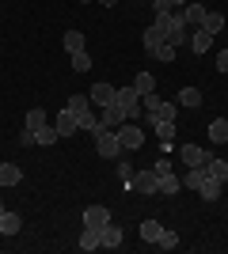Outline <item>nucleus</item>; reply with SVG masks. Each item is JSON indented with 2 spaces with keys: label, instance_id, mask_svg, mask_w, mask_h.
<instances>
[{
  "label": "nucleus",
  "instance_id": "f257e3e1",
  "mask_svg": "<svg viewBox=\"0 0 228 254\" xmlns=\"http://www.w3.org/2000/svg\"><path fill=\"white\" fill-rule=\"evenodd\" d=\"M91 137H95V152L103 159H118L122 152H126V148H122V140H118V129H103V122L91 129Z\"/></svg>",
  "mask_w": 228,
  "mask_h": 254
},
{
  "label": "nucleus",
  "instance_id": "f03ea898",
  "mask_svg": "<svg viewBox=\"0 0 228 254\" xmlns=\"http://www.w3.org/2000/svg\"><path fill=\"white\" fill-rule=\"evenodd\" d=\"M65 110H73V114H76V126H80V129H87V133H91V129L99 126V118L91 114V99H87V95H69Z\"/></svg>",
  "mask_w": 228,
  "mask_h": 254
},
{
  "label": "nucleus",
  "instance_id": "7ed1b4c3",
  "mask_svg": "<svg viewBox=\"0 0 228 254\" xmlns=\"http://www.w3.org/2000/svg\"><path fill=\"white\" fill-rule=\"evenodd\" d=\"M130 190L133 193H145V197H149V193H160V175H156V171H133V182H130Z\"/></svg>",
  "mask_w": 228,
  "mask_h": 254
},
{
  "label": "nucleus",
  "instance_id": "20e7f679",
  "mask_svg": "<svg viewBox=\"0 0 228 254\" xmlns=\"http://www.w3.org/2000/svg\"><path fill=\"white\" fill-rule=\"evenodd\" d=\"M118 140L126 152H137V148H145V129L137 122H126V126H118Z\"/></svg>",
  "mask_w": 228,
  "mask_h": 254
},
{
  "label": "nucleus",
  "instance_id": "39448f33",
  "mask_svg": "<svg viewBox=\"0 0 228 254\" xmlns=\"http://www.w3.org/2000/svg\"><path fill=\"white\" fill-rule=\"evenodd\" d=\"M179 156H183V163H186V167H206L213 152H206L202 144H183V148H179Z\"/></svg>",
  "mask_w": 228,
  "mask_h": 254
},
{
  "label": "nucleus",
  "instance_id": "423d86ee",
  "mask_svg": "<svg viewBox=\"0 0 228 254\" xmlns=\"http://www.w3.org/2000/svg\"><path fill=\"white\" fill-rule=\"evenodd\" d=\"M103 224H110V209H103V205H87L84 209V228H103Z\"/></svg>",
  "mask_w": 228,
  "mask_h": 254
},
{
  "label": "nucleus",
  "instance_id": "0eeeda50",
  "mask_svg": "<svg viewBox=\"0 0 228 254\" xmlns=\"http://www.w3.org/2000/svg\"><path fill=\"white\" fill-rule=\"evenodd\" d=\"M99 122H103V129H118V126H126L130 118H126V110H122L118 103H110V106H103V118H99Z\"/></svg>",
  "mask_w": 228,
  "mask_h": 254
},
{
  "label": "nucleus",
  "instance_id": "6e6552de",
  "mask_svg": "<svg viewBox=\"0 0 228 254\" xmlns=\"http://www.w3.org/2000/svg\"><path fill=\"white\" fill-rule=\"evenodd\" d=\"M54 129H57V137H61V140L73 137L76 129H80V126H76V114H73V110H61V114L54 118Z\"/></svg>",
  "mask_w": 228,
  "mask_h": 254
},
{
  "label": "nucleus",
  "instance_id": "1a4fd4ad",
  "mask_svg": "<svg viewBox=\"0 0 228 254\" xmlns=\"http://www.w3.org/2000/svg\"><path fill=\"white\" fill-rule=\"evenodd\" d=\"M114 95H118V87H110V84H95L91 91H87V99H91L95 106H110Z\"/></svg>",
  "mask_w": 228,
  "mask_h": 254
},
{
  "label": "nucleus",
  "instance_id": "9d476101",
  "mask_svg": "<svg viewBox=\"0 0 228 254\" xmlns=\"http://www.w3.org/2000/svg\"><path fill=\"white\" fill-rule=\"evenodd\" d=\"M99 243L110 247V251H118L122 247V228L118 224H103V228H99Z\"/></svg>",
  "mask_w": 228,
  "mask_h": 254
},
{
  "label": "nucleus",
  "instance_id": "9b49d317",
  "mask_svg": "<svg viewBox=\"0 0 228 254\" xmlns=\"http://www.w3.org/2000/svg\"><path fill=\"white\" fill-rule=\"evenodd\" d=\"M179 11H183L186 27H202V19H206V8H202V4H194V0H186Z\"/></svg>",
  "mask_w": 228,
  "mask_h": 254
},
{
  "label": "nucleus",
  "instance_id": "f8f14e48",
  "mask_svg": "<svg viewBox=\"0 0 228 254\" xmlns=\"http://www.w3.org/2000/svg\"><path fill=\"white\" fill-rule=\"evenodd\" d=\"M19 182H23L19 163H0V186H19Z\"/></svg>",
  "mask_w": 228,
  "mask_h": 254
},
{
  "label": "nucleus",
  "instance_id": "ddd939ff",
  "mask_svg": "<svg viewBox=\"0 0 228 254\" xmlns=\"http://www.w3.org/2000/svg\"><path fill=\"white\" fill-rule=\"evenodd\" d=\"M141 38H145V50H156V46H163V42H167V31H163V27H156V23H152V27H149V31H145L141 34Z\"/></svg>",
  "mask_w": 228,
  "mask_h": 254
},
{
  "label": "nucleus",
  "instance_id": "4468645a",
  "mask_svg": "<svg viewBox=\"0 0 228 254\" xmlns=\"http://www.w3.org/2000/svg\"><path fill=\"white\" fill-rule=\"evenodd\" d=\"M209 46H213V34H209V31H202V27L190 31V50H194V53H209Z\"/></svg>",
  "mask_w": 228,
  "mask_h": 254
},
{
  "label": "nucleus",
  "instance_id": "2eb2a0df",
  "mask_svg": "<svg viewBox=\"0 0 228 254\" xmlns=\"http://www.w3.org/2000/svg\"><path fill=\"white\" fill-rule=\"evenodd\" d=\"M206 179H209V171H206V167H186V175H183V186H186V190H198V186H202Z\"/></svg>",
  "mask_w": 228,
  "mask_h": 254
},
{
  "label": "nucleus",
  "instance_id": "dca6fc26",
  "mask_svg": "<svg viewBox=\"0 0 228 254\" xmlns=\"http://www.w3.org/2000/svg\"><path fill=\"white\" fill-rule=\"evenodd\" d=\"M206 171H209V179H217V182H228V159H217V156H209Z\"/></svg>",
  "mask_w": 228,
  "mask_h": 254
},
{
  "label": "nucleus",
  "instance_id": "f3484780",
  "mask_svg": "<svg viewBox=\"0 0 228 254\" xmlns=\"http://www.w3.org/2000/svg\"><path fill=\"white\" fill-rule=\"evenodd\" d=\"M221 186H225V182H217V179H206L202 186H198L202 201H221Z\"/></svg>",
  "mask_w": 228,
  "mask_h": 254
},
{
  "label": "nucleus",
  "instance_id": "a211bd4d",
  "mask_svg": "<svg viewBox=\"0 0 228 254\" xmlns=\"http://www.w3.org/2000/svg\"><path fill=\"white\" fill-rule=\"evenodd\" d=\"M42 126H46V110H42V106H31L27 118H23V129H31V133H34V129H42Z\"/></svg>",
  "mask_w": 228,
  "mask_h": 254
},
{
  "label": "nucleus",
  "instance_id": "6ab92c4d",
  "mask_svg": "<svg viewBox=\"0 0 228 254\" xmlns=\"http://www.w3.org/2000/svg\"><path fill=\"white\" fill-rule=\"evenodd\" d=\"M179 190H183V179H175V171L171 175H160V193L163 197H175Z\"/></svg>",
  "mask_w": 228,
  "mask_h": 254
},
{
  "label": "nucleus",
  "instance_id": "aec40b11",
  "mask_svg": "<svg viewBox=\"0 0 228 254\" xmlns=\"http://www.w3.org/2000/svg\"><path fill=\"white\" fill-rule=\"evenodd\" d=\"M209 140H213V144H225V140H228V118L209 122Z\"/></svg>",
  "mask_w": 228,
  "mask_h": 254
},
{
  "label": "nucleus",
  "instance_id": "412c9836",
  "mask_svg": "<svg viewBox=\"0 0 228 254\" xmlns=\"http://www.w3.org/2000/svg\"><path fill=\"white\" fill-rule=\"evenodd\" d=\"M19 232V212H0V235H15Z\"/></svg>",
  "mask_w": 228,
  "mask_h": 254
},
{
  "label": "nucleus",
  "instance_id": "4be33fe9",
  "mask_svg": "<svg viewBox=\"0 0 228 254\" xmlns=\"http://www.w3.org/2000/svg\"><path fill=\"white\" fill-rule=\"evenodd\" d=\"M160 235H163V224L160 220H141V239H145V243H156Z\"/></svg>",
  "mask_w": 228,
  "mask_h": 254
},
{
  "label": "nucleus",
  "instance_id": "5701e85b",
  "mask_svg": "<svg viewBox=\"0 0 228 254\" xmlns=\"http://www.w3.org/2000/svg\"><path fill=\"white\" fill-rule=\"evenodd\" d=\"M179 106H186V110L202 106V91H198V87H183V91H179Z\"/></svg>",
  "mask_w": 228,
  "mask_h": 254
},
{
  "label": "nucleus",
  "instance_id": "b1692460",
  "mask_svg": "<svg viewBox=\"0 0 228 254\" xmlns=\"http://www.w3.org/2000/svg\"><path fill=\"white\" fill-rule=\"evenodd\" d=\"M65 50H69V53H80V50H87V38H84V31H69V34H65Z\"/></svg>",
  "mask_w": 228,
  "mask_h": 254
},
{
  "label": "nucleus",
  "instance_id": "393cba45",
  "mask_svg": "<svg viewBox=\"0 0 228 254\" xmlns=\"http://www.w3.org/2000/svg\"><path fill=\"white\" fill-rule=\"evenodd\" d=\"M202 31H209V34L225 31V15H221V11H206V19H202Z\"/></svg>",
  "mask_w": 228,
  "mask_h": 254
},
{
  "label": "nucleus",
  "instance_id": "a878e982",
  "mask_svg": "<svg viewBox=\"0 0 228 254\" xmlns=\"http://www.w3.org/2000/svg\"><path fill=\"white\" fill-rule=\"evenodd\" d=\"M54 140H61V137H57V129L50 126V122H46L42 129H34V144H54Z\"/></svg>",
  "mask_w": 228,
  "mask_h": 254
},
{
  "label": "nucleus",
  "instance_id": "bb28decb",
  "mask_svg": "<svg viewBox=\"0 0 228 254\" xmlns=\"http://www.w3.org/2000/svg\"><path fill=\"white\" fill-rule=\"evenodd\" d=\"M133 87H137L141 95H149V91H156V76H152V72H137V80H133Z\"/></svg>",
  "mask_w": 228,
  "mask_h": 254
},
{
  "label": "nucleus",
  "instance_id": "cd10ccee",
  "mask_svg": "<svg viewBox=\"0 0 228 254\" xmlns=\"http://www.w3.org/2000/svg\"><path fill=\"white\" fill-rule=\"evenodd\" d=\"M95 247H103L99 243V232L95 228H84V232H80V251H95Z\"/></svg>",
  "mask_w": 228,
  "mask_h": 254
},
{
  "label": "nucleus",
  "instance_id": "c85d7f7f",
  "mask_svg": "<svg viewBox=\"0 0 228 254\" xmlns=\"http://www.w3.org/2000/svg\"><path fill=\"white\" fill-rule=\"evenodd\" d=\"M69 61H73V68H76V72H87V68H91V57H87V50L69 53Z\"/></svg>",
  "mask_w": 228,
  "mask_h": 254
},
{
  "label": "nucleus",
  "instance_id": "c756f323",
  "mask_svg": "<svg viewBox=\"0 0 228 254\" xmlns=\"http://www.w3.org/2000/svg\"><path fill=\"white\" fill-rule=\"evenodd\" d=\"M152 133H156L160 140H171V137H175V122H156V126H152Z\"/></svg>",
  "mask_w": 228,
  "mask_h": 254
},
{
  "label": "nucleus",
  "instance_id": "7c9ffc66",
  "mask_svg": "<svg viewBox=\"0 0 228 254\" xmlns=\"http://www.w3.org/2000/svg\"><path fill=\"white\" fill-rule=\"evenodd\" d=\"M156 247H160V251H175V247H179V235H175V232H163L160 239H156Z\"/></svg>",
  "mask_w": 228,
  "mask_h": 254
},
{
  "label": "nucleus",
  "instance_id": "2f4dec72",
  "mask_svg": "<svg viewBox=\"0 0 228 254\" xmlns=\"http://www.w3.org/2000/svg\"><path fill=\"white\" fill-rule=\"evenodd\" d=\"M152 53H156L160 61H175V53H179V50H175L171 42H163V46H156V50H152Z\"/></svg>",
  "mask_w": 228,
  "mask_h": 254
},
{
  "label": "nucleus",
  "instance_id": "473e14b6",
  "mask_svg": "<svg viewBox=\"0 0 228 254\" xmlns=\"http://www.w3.org/2000/svg\"><path fill=\"white\" fill-rule=\"evenodd\" d=\"M156 118H160V122H175V103H160Z\"/></svg>",
  "mask_w": 228,
  "mask_h": 254
},
{
  "label": "nucleus",
  "instance_id": "72a5a7b5",
  "mask_svg": "<svg viewBox=\"0 0 228 254\" xmlns=\"http://www.w3.org/2000/svg\"><path fill=\"white\" fill-rule=\"evenodd\" d=\"M118 179L126 182V186L133 182V167H130V163H118Z\"/></svg>",
  "mask_w": 228,
  "mask_h": 254
},
{
  "label": "nucleus",
  "instance_id": "f704fd0d",
  "mask_svg": "<svg viewBox=\"0 0 228 254\" xmlns=\"http://www.w3.org/2000/svg\"><path fill=\"white\" fill-rule=\"evenodd\" d=\"M152 171H156V175H171V159H167V156L156 159V167H152Z\"/></svg>",
  "mask_w": 228,
  "mask_h": 254
},
{
  "label": "nucleus",
  "instance_id": "c9c22d12",
  "mask_svg": "<svg viewBox=\"0 0 228 254\" xmlns=\"http://www.w3.org/2000/svg\"><path fill=\"white\" fill-rule=\"evenodd\" d=\"M217 72H228V50L217 53Z\"/></svg>",
  "mask_w": 228,
  "mask_h": 254
},
{
  "label": "nucleus",
  "instance_id": "e433bc0d",
  "mask_svg": "<svg viewBox=\"0 0 228 254\" xmlns=\"http://www.w3.org/2000/svg\"><path fill=\"white\" fill-rule=\"evenodd\" d=\"M167 4H171V11H175V8H183V4H186V0H167Z\"/></svg>",
  "mask_w": 228,
  "mask_h": 254
},
{
  "label": "nucleus",
  "instance_id": "4c0bfd02",
  "mask_svg": "<svg viewBox=\"0 0 228 254\" xmlns=\"http://www.w3.org/2000/svg\"><path fill=\"white\" fill-rule=\"evenodd\" d=\"M99 4H107V8H114V4H118V0H99Z\"/></svg>",
  "mask_w": 228,
  "mask_h": 254
},
{
  "label": "nucleus",
  "instance_id": "58836bf2",
  "mask_svg": "<svg viewBox=\"0 0 228 254\" xmlns=\"http://www.w3.org/2000/svg\"><path fill=\"white\" fill-rule=\"evenodd\" d=\"M0 212H4V201H0Z\"/></svg>",
  "mask_w": 228,
  "mask_h": 254
},
{
  "label": "nucleus",
  "instance_id": "ea45409f",
  "mask_svg": "<svg viewBox=\"0 0 228 254\" xmlns=\"http://www.w3.org/2000/svg\"><path fill=\"white\" fill-rule=\"evenodd\" d=\"M84 4H91V0H84Z\"/></svg>",
  "mask_w": 228,
  "mask_h": 254
},
{
  "label": "nucleus",
  "instance_id": "a19ab883",
  "mask_svg": "<svg viewBox=\"0 0 228 254\" xmlns=\"http://www.w3.org/2000/svg\"><path fill=\"white\" fill-rule=\"evenodd\" d=\"M225 50H228V46H225Z\"/></svg>",
  "mask_w": 228,
  "mask_h": 254
}]
</instances>
